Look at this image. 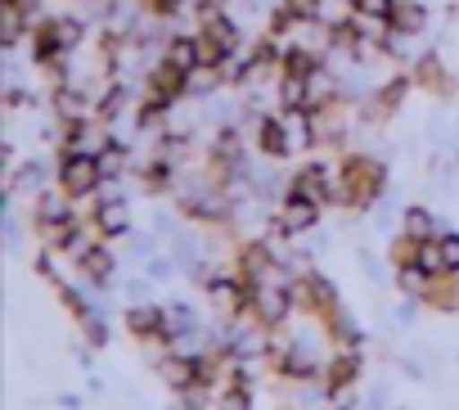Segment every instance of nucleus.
<instances>
[{"mask_svg": "<svg viewBox=\"0 0 459 410\" xmlns=\"http://www.w3.org/2000/svg\"><path fill=\"white\" fill-rule=\"evenodd\" d=\"M91 222L100 226L104 240H126V235H131V203H100V198H95Z\"/></svg>", "mask_w": 459, "mask_h": 410, "instance_id": "7", "label": "nucleus"}, {"mask_svg": "<svg viewBox=\"0 0 459 410\" xmlns=\"http://www.w3.org/2000/svg\"><path fill=\"white\" fill-rule=\"evenodd\" d=\"M144 293H149L144 280H126V302H144Z\"/></svg>", "mask_w": 459, "mask_h": 410, "instance_id": "14", "label": "nucleus"}, {"mask_svg": "<svg viewBox=\"0 0 459 410\" xmlns=\"http://www.w3.org/2000/svg\"><path fill=\"white\" fill-rule=\"evenodd\" d=\"M77 275L95 289V293H104V289H113V275H117V257H113V249H108V240H100L82 262H77Z\"/></svg>", "mask_w": 459, "mask_h": 410, "instance_id": "5", "label": "nucleus"}, {"mask_svg": "<svg viewBox=\"0 0 459 410\" xmlns=\"http://www.w3.org/2000/svg\"><path fill=\"white\" fill-rule=\"evenodd\" d=\"M320 217H325L320 203H311L302 194H289L280 208H275V231H284L289 240H298V235H311L320 226Z\"/></svg>", "mask_w": 459, "mask_h": 410, "instance_id": "3", "label": "nucleus"}, {"mask_svg": "<svg viewBox=\"0 0 459 410\" xmlns=\"http://www.w3.org/2000/svg\"><path fill=\"white\" fill-rule=\"evenodd\" d=\"M68 5H77V0H68Z\"/></svg>", "mask_w": 459, "mask_h": 410, "instance_id": "15", "label": "nucleus"}, {"mask_svg": "<svg viewBox=\"0 0 459 410\" xmlns=\"http://www.w3.org/2000/svg\"><path fill=\"white\" fill-rule=\"evenodd\" d=\"M126 329L144 343H171L167 338V307H158V302H131L126 307Z\"/></svg>", "mask_w": 459, "mask_h": 410, "instance_id": "4", "label": "nucleus"}, {"mask_svg": "<svg viewBox=\"0 0 459 410\" xmlns=\"http://www.w3.org/2000/svg\"><path fill=\"white\" fill-rule=\"evenodd\" d=\"M162 59H167L171 68H180V73H194L198 64H207V59H203V37L189 32V28H185V32H171Z\"/></svg>", "mask_w": 459, "mask_h": 410, "instance_id": "6", "label": "nucleus"}, {"mask_svg": "<svg viewBox=\"0 0 459 410\" xmlns=\"http://www.w3.org/2000/svg\"><path fill=\"white\" fill-rule=\"evenodd\" d=\"M392 28L396 32H410V37H423L432 28V5H423V0H396Z\"/></svg>", "mask_w": 459, "mask_h": 410, "instance_id": "9", "label": "nucleus"}, {"mask_svg": "<svg viewBox=\"0 0 459 410\" xmlns=\"http://www.w3.org/2000/svg\"><path fill=\"white\" fill-rule=\"evenodd\" d=\"M401 235L414 240V244H428L441 235V217L432 208H423V203H410V208L401 213Z\"/></svg>", "mask_w": 459, "mask_h": 410, "instance_id": "8", "label": "nucleus"}, {"mask_svg": "<svg viewBox=\"0 0 459 410\" xmlns=\"http://www.w3.org/2000/svg\"><path fill=\"white\" fill-rule=\"evenodd\" d=\"M203 320L189 302H167V338H180V334H194Z\"/></svg>", "mask_w": 459, "mask_h": 410, "instance_id": "12", "label": "nucleus"}, {"mask_svg": "<svg viewBox=\"0 0 459 410\" xmlns=\"http://www.w3.org/2000/svg\"><path fill=\"white\" fill-rule=\"evenodd\" d=\"M253 316L266 325V329H280L298 316V298L293 289L284 284H253Z\"/></svg>", "mask_w": 459, "mask_h": 410, "instance_id": "2", "label": "nucleus"}, {"mask_svg": "<svg viewBox=\"0 0 459 410\" xmlns=\"http://www.w3.org/2000/svg\"><path fill=\"white\" fill-rule=\"evenodd\" d=\"M55 185L68 189L77 203H91V198L100 194V185H104L100 158H95V153H59V162H55Z\"/></svg>", "mask_w": 459, "mask_h": 410, "instance_id": "1", "label": "nucleus"}, {"mask_svg": "<svg viewBox=\"0 0 459 410\" xmlns=\"http://www.w3.org/2000/svg\"><path fill=\"white\" fill-rule=\"evenodd\" d=\"M275 100H280V109H307V77H298V73H280V82H275Z\"/></svg>", "mask_w": 459, "mask_h": 410, "instance_id": "11", "label": "nucleus"}, {"mask_svg": "<svg viewBox=\"0 0 459 410\" xmlns=\"http://www.w3.org/2000/svg\"><path fill=\"white\" fill-rule=\"evenodd\" d=\"M437 249H441L446 275H459V231H441L437 235Z\"/></svg>", "mask_w": 459, "mask_h": 410, "instance_id": "13", "label": "nucleus"}, {"mask_svg": "<svg viewBox=\"0 0 459 410\" xmlns=\"http://www.w3.org/2000/svg\"><path fill=\"white\" fill-rule=\"evenodd\" d=\"M396 289H401L405 298L428 302V298H432V289H437V275H428L419 262H401V266H396Z\"/></svg>", "mask_w": 459, "mask_h": 410, "instance_id": "10", "label": "nucleus"}]
</instances>
